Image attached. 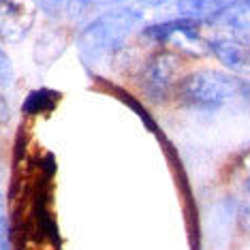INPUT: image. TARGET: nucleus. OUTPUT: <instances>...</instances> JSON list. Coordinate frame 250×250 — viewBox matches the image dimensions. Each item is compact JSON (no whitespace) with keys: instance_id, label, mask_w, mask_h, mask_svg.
Returning <instances> with one entry per match:
<instances>
[{"instance_id":"obj_1","label":"nucleus","mask_w":250,"mask_h":250,"mask_svg":"<svg viewBox=\"0 0 250 250\" xmlns=\"http://www.w3.org/2000/svg\"><path fill=\"white\" fill-rule=\"evenodd\" d=\"M141 15L133 9H116L107 11L101 18L82 30L77 39V49L82 60L90 64H99L103 60L113 58L124 47L130 32L139 24Z\"/></svg>"},{"instance_id":"obj_2","label":"nucleus","mask_w":250,"mask_h":250,"mask_svg":"<svg viewBox=\"0 0 250 250\" xmlns=\"http://www.w3.org/2000/svg\"><path fill=\"white\" fill-rule=\"evenodd\" d=\"M250 83L220 71H195L178 83V99L195 109H220L235 96H248Z\"/></svg>"},{"instance_id":"obj_3","label":"nucleus","mask_w":250,"mask_h":250,"mask_svg":"<svg viewBox=\"0 0 250 250\" xmlns=\"http://www.w3.org/2000/svg\"><path fill=\"white\" fill-rule=\"evenodd\" d=\"M180 60L173 52H161L152 56L150 62L146 64L144 73H141V86L147 92V96L156 101H163L165 96L171 92L175 75H178Z\"/></svg>"},{"instance_id":"obj_4","label":"nucleus","mask_w":250,"mask_h":250,"mask_svg":"<svg viewBox=\"0 0 250 250\" xmlns=\"http://www.w3.org/2000/svg\"><path fill=\"white\" fill-rule=\"evenodd\" d=\"M199 26H201V21H199V20H192V18H186V15H180V18H175V20H169V21H161V24L147 26L144 35L147 39H152V41H158V43H167V41H171L173 37L197 39Z\"/></svg>"},{"instance_id":"obj_5","label":"nucleus","mask_w":250,"mask_h":250,"mask_svg":"<svg viewBox=\"0 0 250 250\" xmlns=\"http://www.w3.org/2000/svg\"><path fill=\"white\" fill-rule=\"evenodd\" d=\"M208 47L229 69L242 73L250 71V47L244 43L231 41V39H216V41H209Z\"/></svg>"},{"instance_id":"obj_6","label":"nucleus","mask_w":250,"mask_h":250,"mask_svg":"<svg viewBox=\"0 0 250 250\" xmlns=\"http://www.w3.org/2000/svg\"><path fill=\"white\" fill-rule=\"evenodd\" d=\"M233 2L235 0H178V11L180 15L206 21L220 18Z\"/></svg>"},{"instance_id":"obj_7","label":"nucleus","mask_w":250,"mask_h":250,"mask_svg":"<svg viewBox=\"0 0 250 250\" xmlns=\"http://www.w3.org/2000/svg\"><path fill=\"white\" fill-rule=\"evenodd\" d=\"M56 99H58V94L52 92V90L47 88H41V90H35V92H30L26 96L24 101V113H41V111H47L52 109Z\"/></svg>"},{"instance_id":"obj_8","label":"nucleus","mask_w":250,"mask_h":250,"mask_svg":"<svg viewBox=\"0 0 250 250\" xmlns=\"http://www.w3.org/2000/svg\"><path fill=\"white\" fill-rule=\"evenodd\" d=\"M11 75H13V71H11V60L7 58V54L2 52V47H0V82H9Z\"/></svg>"},{"instance_id":"obj_9","label":"nucleus","mask_w":250,"mask_h":250,"mask_svg":"<svg viewBox=\"0 0 250 250\" xmlns=\"http://www.w3.org/2000/svg\"><path fill=\"white\" fill-rule=\"evenodd\" d=\"M7 246V218H4V203L2 192H0V248Z\"/></svg>"},{"instance_id":"obj_10","label":"nucleus","mask_w":250,"mask_h":250,"mask_svg":"<svg viewBox=\"0 0 250 250\" xmlns=\"http://www.w3.org/2000/svg\"><path fill=\"white\" fill-rule=\"evenodd\" d=\"M11 120V109H9V103L4 101V96L0 94V124H7Z\"/></svg>"}]
</instances>
